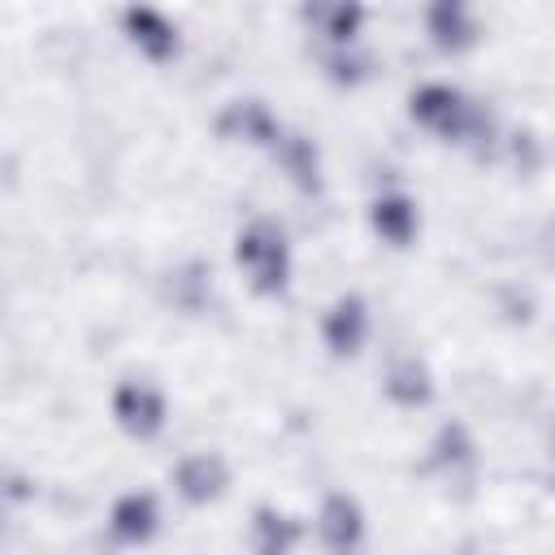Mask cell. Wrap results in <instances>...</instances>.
Wrapping results in <instances>:
<instances>
[{
    "mask_svg": "<svg viewBox=\"0 0 555 555\" xmlns=\"http://www.w3.org/2000/svg\"><path fill=\"white\" fill-rule=\"evenodd\" d=\"M234 256H238V269L247 273V282L264 295L282 291L286 286V273H291V251H286V238L273 221H251L238 243H234Z\"/></svg>",
    "mask_w": 555,
    "mask_h": 555,
    "instance_id": "cell-1",
    "label": "cell"
},
{
    "mask_svg": "<svg viewBox=\"0 0 555 555\" xmlns=\"http://www.w3.org/2000/svg\"><path fill=\"white\" fill-rule=\"evenodd\" d=\"M412 117H416L421 126H429V130L447 134V139H460V134L477 121L473 104H468L455 87H442V82L412 91Z\"/></svg>",
    "mask_w": 555,
    "mask_h": 555,
    "instance_id": "cell-2",
    "label": "cell"
},
{
    "mask_svg": "<svg viewBox=\"0 0 555 555\" xmlns=\"http://www.w3.org/2000/svg\"><path fill=\"white\" fill-rule=\"evenodd\" d=\"M113 416L126 434L134 438H156L165 429V395L152 386V382H121L117 395H113Z\"/></svg>",
    "mask_w": 555,
    "mask_h": 555,
    "instance_id": "cell-3",
    "label": "cell"
},
{
    "mask_svg": "<svg viewBox=\"0 0 555 555\" xmlns=\"http://www.w3.org/2000/svg\"><path fill=\"white\" fill-rule=\"evenodd\" d=\"M317 533L325 542L330 555H356L360 542H364V516L356 507V499L347 494H330L321 516H317Z\"/></svg>",
    "mask_w": 555,
    "mask_h": 555,
    "instance_id": "cell-4",
    "label": "cell"
},
{
    "mask_svg": "<svg viewBox=\"0 0 555 555\" xmlns=\"http://www.w3.org/2000/svg\"><path fill=\"white\" fill-rule=\"evenodd\" d=\"M156 529H160V507H156L152 494L130 490V494H121V499L113 503V512H108V533H113L117 542H126V546H143Z\"/></svg>",
    "mask_w": 555,
    "mask_h": 555,
    "instance_id": "cell-5",
    "label": "cell"
},
{
    "mask_svg": "<svg viewBox=\"0 0 555 555\" xmlns=\"http://www.w3.org/2000/svg\"><path fill=\"white\" fill-rule=\"evenodd\" d=\"M321 334H325V347H330L334 356H356L360 343H364V334H369V312H364V304H360L356 295H343V299L325 312Z\"/></svg>",
    "mask_w": 555,
    "mask_h": 555,
    "instance_id": "cell-6",
    "label": "cell"
},
{
    "mask_svg": "<svg viewBox=\"0 0 555 555\" xmlns=\"http://www.w3.org/2000/svg\"><path fill=\"white\" fill-rule=\"evenodd\" d=\"M126 35L147 61H169L178 52V26H169L165 13H156V9H130Z\"/></svg>",
    "mask_w": 555,
    "mask_h": 555,
    "instance_id": "cell-7",
    "label": "cell"
},
{
    "mask_svg": "<svg viewBox=\"0 0 555 555\" xmlns=\"http://www.w3.org/2000/svg\"><path fill=\"white\" fill-rule=\"evenodd\" d=\"M416 225H421V217H416V204L408 195H382L373 204V230L382 238H390L395 247H408V238L416 234Z\"/></svg>",
    "mask_w": 555,
    "mask_h": 555,
    "instance_id": "cell-8",
    "label": "cell"
},
{
    "mask_svg": "<svg viewBox=\"0 0 555 555\" xmlns=\"http://www.w3.org/2000/svg\"><path fill=\"white\" fill-rule=\"evenodd\" d=\"M425 22H429V39H434L438 48H447V52L468 48V43H473V35H477V26H473L468 9H460V4H438V9H429V13H425Z\"/></svg>",
    "mask_w": 555,
    "mask_h": 555,
    "instance_id": "cell-9",
    "label": "cell"
},
{
    "mask_svg": "<svg viewBox=\"0 0 555 555\" xmlns=\"http://www.w3.org/2000/svg\"><path fill=\"white\" fill-rule=\"evenodd\" d=\"M221 481H225V468H221L212 455H191V460L178 464V490H182L191 503L212 499V494L221 490Z\"/></svg>",
    "mask_w": 555,
    "mask_h": 555,
    "instance_id": "cell-10",
    "label": "cell"
},
{
    "mask_svg": "<svg viewBox=\"0 0 555 555\" xmlns=\"http://www.w3.org/2000/svg\"><path fill=\"white\" fill-rule=\"evenodd\" d=\"M256 533H264V538L256 542L260 555H286L291 542H295V525H291L282 512H260V516H256Z\"/></svg>",
    "mask_w": 555,
    "mask_h": 555,
    "instance_id": "cell-11",
    "label": "cell"
}]
</instances>
